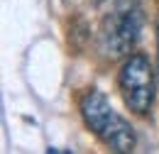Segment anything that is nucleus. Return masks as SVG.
<instances>
[{"label": "nucleus", "mask_w": 159, "mask_h": 154, "mask_svg": "<svg viewBox=\"0 0 159 154\" xmlns=\"http://www.w3.org/2000/svg\"><path fill=\"white\" fill-rule=\"evenodd\" d=\"M79 110H81V117H83L86 127L98 137L110 152L127 154L135 149L137 137H135L132 125L110 105V100L100 91H96V88L86 91L81 96Z\"/></svg>", "instance_id": "obj_1"}, {"label": "nucleus", "mask_w": 159, "mask_h": 154, "mask_svg": "<svg viewBox=\"0 0 159 154\" xmlns=\"http://www.w3.org/2000/svg\"><path fill=\"white\" fill-rule=\"evenodd\" d=\"M118 86L125 105L135 115L149 113V108L154 103L157 78H154V69H152L149 59L144 54H130L125 59V64L120 66V74H118Z\"/></svg>", "instance_id": "obj_3"}, {"label": "nucleus", "mask_w": 159, "mask_h": 154, "mask_svg": "<svg viewBox=\"0 0 159 154\" xmlns=\"http://www.w3.org/2000/svg\"><path fill=\"white\" fill-rule=\"evenodd\" d=\"M144 10L139 0H115L100 25V52L110 59L127 57L139 42Z\"/></svg>", "instance_id": "obj_2"}, {"label": "nucleus", "mask_w": 159, "mask_h": 154, "mask_svg": "<svg viewBox=\"0 0 159 154\" xmlns=\"http://www.w3.org/2000/svg\"><path fill=\"white\" fill-rule=\"evenodd\" d=\"M157 47H159V25H157ZM157 59H159V54H157ZM157 76H159V71H157Z\"/></svg>", "instance_id": "obj_4"}]
</instances>
